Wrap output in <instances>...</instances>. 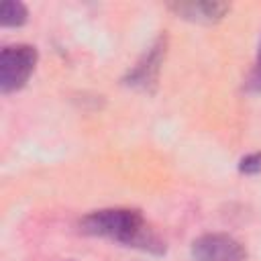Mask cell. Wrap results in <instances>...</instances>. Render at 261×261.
<instances>
[{
  "label": "cell",
  "instance_id": "cell-7",
  "mask_svg": "<svg viewBox=\"0 0 261 261\" xmlns=\"http://www.w3.org/2000/svg\"><path fill=\"white\" fill-rule=\"evenodd\" d=\"M239 171L245 175H255L261 173V151L257 153H249L239 161Z\"/></svg>",
  "mask_w": 261,
  "mask_h": 261
},
{
  "label": "cell",
  "instance_id": "cell-2",
  "mask_svg": "<svg viewBox=\"0 0 261 261\" xmlns=\"http://www.w3.org/2000/svg\"><path fill=\"white\" fill-rule=\"evenodd\" d=\"M37 61V47L27 43L6 45L0 53V92L10 94L20 90L35 71Z\"/></svg>",
  "mask_w": 261,
  "mask_h": 261
},
{
  "label": "cell",
  "instance_id": "cell-4",
  "mask_svg": "<svg viewBox=\"0 0 261 261\" xmlns=\"http://www.w3.org/2000/svg\"><path fill=\"white\" fill-rule=\"evenodd\" d=\"M165 49H167V39L165 37H159L149 47V51L137 61V65L126 73L124 82L128 86H133V88H137V90L151 92L157 86L159 69H161L163 59H165Z\"/></svg>",
  "mask_w": 261,
  "mask_h": 261
},
{
  "label": "cell",
  "instance_id": "cell-6",
  "mask_svg": "<svg viewBox=\"0 0 261 261\" xmlns=\"http://www.w3.org/2000/svg\"><path fill=\"white\" fill-rule=\"evenodd\" d=\"M29 18V10L18 0H4L0 6V24L2 27H22Z\"/></svg>",
  "mask_w": 261,
  "mask_h": 261
},
{
  "label": "cell",
  "instance_id": "cell-1",
  "mask_svg": "<svg viewBox=\"0 0 261 261\" xmlns=\"http://www.w3.org/2000/svg\"><path fill=\"white\" fill-rule=\"evenodd\" d=\"M80 230L90 237L112 239L126 247H135L155 255H161L165 251V243L153 228H149L143 214L135 208L94 210L80 220Z\"/></svg>",
  "mask_w": 261,
  "mask_h": 261
},
{
  "label": "cell",
  "instance_id": "cell-3",
  "mask_svg": "<svg viewBox=\"0 0 261 261\" xmlns=\"http://www.w3.org/2000/svg\"><path fill=\"white\" fill-rule=\"evenodd\" d=\"M194 261H245L247 253L239 241L222 232H208L192 243Z\"/></svg>",
  "mask_w": 261,
  "mask_h": 261
},
{
  "label": "cell",
  "instance_id": "cell-5",
  "mask_svg": "<svg viewBox=\"0 0 261 261\" xmlns=\"http://www.w3.org/2000/svg\"><path fill=\"white\" fill-rule=\"evenodd\" d=\"M169 10H173L179 18L192 20V22H218L226 16L230 10L228 2H212V0H196V2H173L169 4Z\"/></svg>",
  "mask_w": 261,
  "mask_h": 261
},
{
  "label": "cell",
  "instance_id": "cell-8",
  "mask_svg": "<svg viewBox=\"0 0 261 261\" xmlns=\"http://www.w3.org/2000/svg\"><path fill=\"white\" fill-rule=\"evenodd\" d=\"M247 90L249 92H261V41H259V49H257V55H255L253 69L247 77Z\"/></svg>",
  "mask_w": 261,
  "mask_h": 261
}]
</instances>
